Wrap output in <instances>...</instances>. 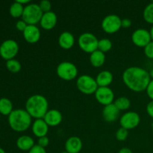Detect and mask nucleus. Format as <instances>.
<instances>
[{"mask_svg":"<svg viewBox=\"0 0 153 153\" xmlns=\"http://www.w3.org/2000/svg\"><path fill=\"white\" fill-rule=\"evenodd\" d=\"M122 79L126 86L136 93L146 91L148 85L151 81L149 72L140 67H128L124 70Z\"/></svg>","mask_w":153,"mask_h":153,"instance_id":"f257e3e1","label":"nucleus"},{"mask_svg":"<svg viewBox=\"0 0 153 153\" xmlns=\"http://www.w3.org/2000/svg\"><path fill=\"white\" fill-rule=\"evenodd\" d=\"M25 111L32 118L43 119L49 111V102L44 96L34 94L31 96L25 102Z\"/></svg>","mask_w":153,"mask_h":153,"instance_id":"f03ea898","label":"nucleus"},{"mask_svg":"<svg viewBox=\"0 0 153 153\" xmlns=\"http://www.w3.org/2000/svg\"><path fill=\"white\" fill-rule=\"evenodd\" d=\"M32 117L23 109H15L8 116L10 128L16 132L25 131L31 126Z\"/></svg>","mask_w":153,"mask_h":153,"instance_id":"7ed1b4c3","label":"nucleus"},{"mask_svg":"<svg viewBox=\"0 0 153 153\" xmlns=\"http://www.w3.org/2000/svg\"><path fill=\"white\" fill-rule=\"evenodd\" d=\"M43 14V11L38 4L30 3L24 7L22 19L26 22L27 25H36L40 22Z\"/></svg>","mask_w":153,"mask_h":153,"instance_id":"20e7f679","label":"nucleus"},{"mask_svg":"<svg viewBox=\"0 0 153 153\" xmlns=\"http://www.w3.org/2000/svg\"><path fill=\"white\" fill-rule=\"evenodd\" d=\"M76 87L81 93L85 95L95 94L99 88L96 79L89 75H82L79 76L76 81Z\"/></svg>","mask_w":153,"mask_h":153,"instance_id":"39448f33","label":"nucleus"},{"mask_svg":"<svg viewBox=\"0 0 153 153\" xmlns=\"http://www.w3.org/2000/svg\"><path fill=\"white\" fill-rule=\"evenodd\" d=\"M99 40L94 34L85 32L81 34L78 39L79 48L86 53L91 54L98 49Z\"/></svg>","mask_w":153,"mask_h":153,"instance_id":"423d86ee","label":"nucleus"},{"mask_svg":"<svg viewBox=\"0 0 153 153\" xmlns=\"http://www.w3.org/2000/svg\"><path fill=\"white\" fill-rule=\"evenodd\" d=\"M56 73L58 77L64 81L74 80L78 76V68L73 63L63 61L60 63L56 68Z\"/></svg>","mask_w":153,"mask_h":153,"instance_id":"0eeeda50","label":"nucleus"},{"mask_svg":"<svg viewBox=\"0 0 153 153\" xmlns=\"http://www.w3.org/2000/svg\"><path fill=\"white\" fill-rule=\"evenodd\" d=\"M19 52V45L14 40L8 39L0 45V56L6 61L14 59Z\"/></svg>","mask_w":153,"mask_h":153,"instance_id":"6e6552de","label":"nucleus"},{"mask_svg":"<svg viewBox=\"0 0 153 153\" xmlns=\"http://www.w3.org/2000/svg\"><path fill=\"white\" fill-rule=\"evenodd\" d=\"M121 21L122 19L118 15L109 14L105 16L102 21V28L107 34H114L122 28Z\"/></svg>","mask_w":153,"mask_h":153,"instance_id":"1a4fd4ad","label":"nucleus"},{"mask_svg":"<svg viewBox=\"0 0 153 153\" xmlns=\"http://www.w3.org/2000/svg\"><path fill=\"white\" fill-rule=\"evenodd\" d=\"M140 122V115L135 111H128L123 114L120 119V124L122 128L127 130L134 129L138 126Z\"/></svg>","mask_w":153,"mask_h":153,"instance_id":"9d476101","label":"nucleus"},{"mask_svg":"<svg viewBox=\"0 0 153 153\" xmlns=\"http://www.w3.org/2000/svg\"><path fill=\"white\" fill-rule=\"evenodd\" d=\"M131 41L136 46L144 48L152 41L149 31L145 28H137L131 34Z\"/></svg>","mask_w":153,"mask_h":153,"instance_id":"9b49d317","label":"nucleus"},{"mask_svg":"<svg viewBox=\"0 0 153 153\" xmlns=\"http://www.w3.org/2000/svg\"><path fill=\"white\" fill-rule=\"evenodd\" d=\"M94 94L97 101L104 106L112 104L114 102V94L109 87H99Z\"/></svg>","mask_w":153,"mask_h":153,"instance_id":"f8f14e48","label":"nucleus"},{"mask_svg":"<svg viewBox=\"0 0 153 153\" xmlns=\"http://www.w3.org/2000/svg\"><path fill=\"white\" fill-rule=\"evenodd\" d=\"M22 34L25 41L30 44H34L37 43L41 37L40 30L37 25H28Z\"/></svg>","mask_w":153,"mask_h":153,"instance_id":"ddd939ff","label":"nucleus"},{"mask_svg":"<svg viewBox=\"0 0 153 153\" xmlns=\"http://www.w3.org/2000/svg\"><path fill=\"white\" fill-rule=\"evenodd\" d=\"M43 120L49 127H55L62 122L63 116L61 112L57 109H51L48 111Z\"/></svg>","mask_w":153,"mask_h":153,"instance_id":"4468645a","label":"nucleus"},{"mask_svg":"<svg viewBox=\"0 0 153 153\" xmlns=\"http://www.w3.org/2000/svg\"><path fill=\"white\" fill-rule=\"evenodd\" d=\"M58 22V16L56 13L53 11H49L44 13L40 19V26L44 30H52L56 25Z\"/></svg>","mask_w":153,"mask_h":153,"instance_id":"2eb2a0df","label":"nucleus"},{"mask_svg":"<svg viewBox=\"0 0 153 153\" xmlns=\"http://www.w3.org/2000/svg\"><path fill=\"white\" fill-rule=\"evenodd\" d=\"M49 128V126L46 124L43 119L35 120L31 125L33 134L38 138L47 135Z\"/></svg>","mask_w":153,"mask_h":153,"instance_id":"dca6fc26","label":"nucleus"},{"mask_svg":"<svg viewBox=\"0 0 153 153\" xmlns=\"http://www.w3.org/2000/svg\"><path fill=\"white\" fill-rule=\"evenodd\" d=\"M65 150L68 153H79L82 149L83 143L77 136L70 137L65 142Z\"/></svg>","mask_w":153,"mask_h":153,"instance_id":"f3484780","label":"nucleus"},{"mask_svg":"<svg viewBox=\"0 0 153 153\" xmlns=\"http://www.w3.org/2000/svg\"><path fill=\"white\" fill-rule=\"evenodd\" d=\"M120 111L115 106L114 103L104 106L102 110V117L105 121L108 123H112L116 121L119 117Z\"/></svg>","mask_w":153,"mask_h":153,"instance_id":"a211bd4d","label":"nucleus"},{"mask_svg":"<svg viewBox=\"0 0 153 153\" xmlns=\"http://www.w3.org/2000/svg\"><path fill=\"white\" fill-rule=\"evenodd\" d=\"M58 44L61 48L65 50L72 49L75 44L74 36L69 31H64L58 37Z\"/></svg>","mask_w":153,"mask_h":153,"instance_id":"6ab92c4d","label":"nucleus"},{"mask_svg":"<svg viewBox=\"0 0 153 153\" xmlns=\"http://www.w3.org/2000/svg\"><path fill=\"white\" fill-rule=\"evenodd\" d=\"M114 80V76L108 70H102L97 75L96 81L98 87H109Z\"/></svg>","mask_w":153,"mask_h":153,"instance_id":"aec40b11","label":"nucleus"},{"mask_svg":"<svg viewBox=\"0 0 153 153\" xmlns=\"http://www.w3.org/2000/svg\"><path fill=\"white\" fill-rule=\"evenodd\" d=\"M34 140L28 135H22L16 140V146L21 151H29L34 146Z\"/></svg>","mask_w":153,"mask_h":153,"instance_id":"412c9836","label":"nucleus"},{"mask_svg":"<svg viewBox=\"0 0 153 153\" xmlns=\"http://www.w3.org/2000/svg\"><path fill=\"white\" fill-rule=\"evenodd\" d=\"M105 54L98 50L90 54V63L91 65L96 68L101 67L105 62Z\"/></svg>","mask_w":153,"mask_h":153,"instance_id":"4be33fe9","label":"nucleus"},{"mask_svg":"<svg viewBox=\"0 0 153 153\" xmlns=\"http://www.w3.org/2000/svg\"><path fill=\"white\" fill-rule=\"evenodd\" d=\"M13 111V103L9 99H0V114L8 117Z\"/></svg>","mask_w":153,"mask_h":153,"instance_id":"5701e85b","label":"nucleus"},{"mask_svg":"<svg viewBox=\"0 0 153 153\" xmlns=\"http://www.w3.org/2000/svg\"><path fill=\"white\" fill-rule=\"evenodd\" d=\"M24 7H25V6L19 4L18 1H15L10 6V9H9L10 15L13 18L22 17V13H23L24 11Z\"/></svg>","mask_w":153,"mask_h":153,"instance_id":"b1692460","label":"nucleus"},{"mask_svg":"<svg viewBox=\"0 0 153 153\" xmlns=\"http://www.w3.org/2000/svg\"><path fill=\"white\" fill-rule=\"evenodd\" d=\"M114 104L115 105V106L120 111H126L131 106V101L127 97H121L117 99L114 102Z\"/></svg>","mask_w":153,"mask_h":153,"instance_id":"393cba45","label":"nucleus"},{"mask_svg":"<svg viewBox=\"0 0 153 153\" xmlns=\"http://www.w3.org/2000/svg\"><path fill=\"white\" fill-rule=\"evenodd\" d=\"M6 68L12 73H17L21 70L22 66L20 62L16 59H11L6 61Z\"/></svg>","mask_w":153,"mask_h":153,"instance_id":"a878e982","label":"nucleus"},{"mask_svg":"<svg viewBox=\"0 0 153 153\" xmlns=\"http://www.w3.org/2000/svg\"><path fill=\"white\" fill-rule=\"evenodd\" d=\"M143 17L147 23L153 25V1L145 7L143 12Z\"/></svg>","mask_w":153,"mask_h":153,"instance_id":"bb28decb","label":"nucleus"},{"mask_svg":"<svg viewBox=\"0 0 153 153\" xmlns=\"http://www.w3.org/2000/svg\"><path fill=\"white\" fill-rule=\"evenodd\" d=\"M112 42L111 40L108 38H102L99 40L98 43V50L101 51L103 53L109 52L112 49Z\"/></svg>","mask_w":153,"mask_h":153,"instance_id":"cd10ccee","label":"nucleus"},{"mask_svg":"<svg viewBox=\"0 0 153 153\" xmlns=\"http://www.w3.org/2000/svg\"><path fill=\"white\" fill-rule=\"evenodd\" d=\"M128 136V130L124 128H120L116 132V138L119 141H124Z\"/></svg>","mask_w":153,"mask_h":153,"instance_id":"c85d7f7f","label":"nucleus"},{"mask_svg":"<svg viewBox=\"0 0 153 153\" xmlns=\"http://www.w3.org/2000/svg\"><path fill=\"white\" fill-rule=\"evenodd\" d=\"M39 6L43 13H47V12L51 11V8H52V4L48 0H43L39 3Z\"/></svg>","mask_w":153,"mask_h":153,"instance_id":"c756f323","label":"nucleus"},{"mask_svg":"<svg viewBox=\"0 0 153 153\" xmlns=\"http://www.w3.org/2000/svg\"><path fill=\"white\" fill-rule=\"evenodd\" d=\"M144 54L146 58L153 59V41H151L147 46L144 47Z\"/></svg>","mask_w":153,"mask_h":153,"instance_id":"7c9ffc66","label":"nucleus"},{"mask_svg":"<svg viewBox=\"0 0 153 153\" xmlns=\"http://www.w3.org/2000/svg\"><path fill=\"white\" fill-rule=\"evenodd\" d=\"M49 139L47 136L40 137V138H38V140H37V145H39V146H42L43 148H46L49 145Z\"/></svg>","mask_w":153,"mask_h":153,"instance_id":"2f4dec72","label":"nucleus"},{"mask_svg":"<svg viewBox=\"0 0 153 153\" xmlns=\"http://www.w3.org/2000/svg\"><path fill=\"white\" fill-rule=\"evenodd\" d=\"M28 153H47L45 148L39 146V145L35 144L29 151Z\"/></svg>","mask_w":153,"mask_h":153,"instance_id":"473e14b6","label":"nucleus"},{"mask_svg":"<svg viewBox=\"0 0 153 153\" xmlns=\"http://www.w3.org/2000/svg\"><path fill=\"white\" fill-rule=\"evenodd\" d=\"M27 26H28L27 23L25 22V21L22 20V19L17 21L16 23V29L19 31H22V32H23V31H25V29L26 28Z\"/></svg>","mask_w":153,"mask_h":153,"instance_id":"72a5a7b5","label":"nucleus"},{"mask_svg":"<svg viewBox=\"0 0 153 153\" xmlns=\"http://www.w3.org/2000/svg\"><path fill=\"white\" fill-rule=\"evenodd\" d=\"M146 91L148 97H149L151 100H153V79H151L150 82H149L147 88H146Z\"/></svg>","mask_w":153,"mask_h":153,"instance_id":"f704fd0d","label":"nucleus"},{"mask_svg":"<svg viewBox=\"0 0 153 153\" xmlns=\"http://www.w3.org/2000/svg\"><path fill=\"white\" fill-rule=\"evenodd\" d=\"M146 112L148 115L153 119V100H151L146 105Z\"/></svg>","mask_w":153,"mask_h":153,"instance_id":"c9c22d12","label":"nucleus"},{"mask_svg":"<svg viewBox=\"0 0 153 153\" xmlns=\"http://www.w3.org/2000/svg\"><path fill=\"white\" fill-rule=\"evenodd\" d=\"M131 21L128 18H125V19H123L121 21V26L123 28H128L129 27H131Z\"/></svg>","mask_w":153,"mask_h":153,"instance_id":"e433bc0d","label":"nucleus"},{"mask_svg":"<svg viewBox=\"0 0 153 153\" xmlns=\"http://www.w3.org/2000/svg\"><path fill=\"white\" fill-rule=\"evenodd\" d=\"M118 153H133L132 151L128 147H123L119 150Z\"/></svg>","mask_w":153,"mask_h":153,"instance_id":"4c0bfd02","label":"nucleus"},{"mask_svg":"<svg viewBox=\"0 0 153 153\" xmlns=\"http://www.w3.org/2000/svg\"><path fill=\"white\" fill-rule=\"evenodd\" d=\"M149 33H150L151 38H152V41H153V25L152 26V28H150V30H149Z\"/></svg>","mask_w":153,"mask_h":153,"instance_id":"58836bf2","label":"nucleus"},{"mask_svg":"<svg viewBox=\"0 0 153 153\" xmlns=\"http://www.w3.org/2000/svg\"><path fill=\"white\" fill-rule=\"evenodd\" d=\"M149 76H150L151 79H153V69L150 70V71L149 72Z\"/></svg>","mask_w":153,"mask_h":153,"instance_id":"ea45409f","label":"nucleus"},{"mask_svg":"<svg viewBox=\"0 0 153 153\" xmlns=\"http://www.w3.org/2000/svg\"><path fill=\"white\" fill-rule=\"evenodd\" d=\"M0 153H6V152H5V151L2 149V148L0 147Z\"/></svg>","mask_w":153,"mask_h":153,"instance_id":"a19ab883","label":"nucleus"},{"mask_svg":"<svg viewBox=\"0 0 153 153\" xmlns=\"http://www.w3.org/2000/svg\"><path fill=\"white\" fill-rule=\"evenodd\" d=\"M61 153H68V152H67L66 150H64V151H63V152H61Z\"/></svg>","mask_w":153,"mask_h":153,"instance_id":"79ce46f5","label":"nucleus"},{"mask_svg":"<svg viewBox=\"0 0 153 153\" xmlns=\"http://www.w3.org/2000/svg\"><path fill=\"white\" fill-rule=\"evenodd\" d=\"M152 133H153V123H152Z\"/></svg>","mask_w":153,"mask_h":153,"instance_id":"37998d69","label":"nucleus"},{"mask_svg":"<svg viewBox=\"0 0 153 153\" xmlns=\"http://www.w3.org/2000/svg\"><path fill=\"white\" fill-rule=\"evenodd\" d=\"M0 120H1V114H0Z\"/></svg>","mask_w":153,"mask_h":153,"instance_id":"c03bdc74","label":"nucleus"}]
</instances>
